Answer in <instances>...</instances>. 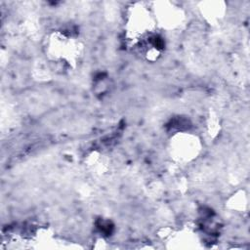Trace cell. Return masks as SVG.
Masks as SVG:
<instances>
[{"label": "cell", "instance_id": "6da1fadb", "mask_svg": "<svg viewBox=\"0 0 250 250\" xmlns=\"http://www.w3.org/2000/svg\"><path fill=\"white\" fill-rule=\"evenodd\" d=\"M49 52L51 57L57 62H62L64 63H70L73 62L76 56V52H78L77 46L73 39L65 36L62 32L55 33L49 42Z\"/></svg>", "mask_w": 250, "mask_h": 250}, {"label": "cell", "instance_id": "7a4b0ae2", "mask_svg": "<svg viewBox=\"0 0 250 250\" xmlns=\"http://www.w3.org/2000/svg\"><path fill=\"white\" fill-rule=\"evenodd\" d=\"M199 149L198 140L189 134L181 133L171 142V152L177 160L189 161L196 157Z\"/></svg>", "mask_w": 250, "mask_h": 250}, {"label": "cell", "instance_id": "3957f363", "mask_svg": "<svg viewBox=\"0 0 250 250\" xmlns=\"http://www.w3.org/2000/svg\"><path fill=\"white\" fill-rule=\"evenodd\" d=\"M152 12L156 22L159 21L163 25L175 26L183 20L182 10L179 6L171 2H158L154 3Z\"/></svg>", "mask_w": 250, "mask_h": 250}]
</instances>
